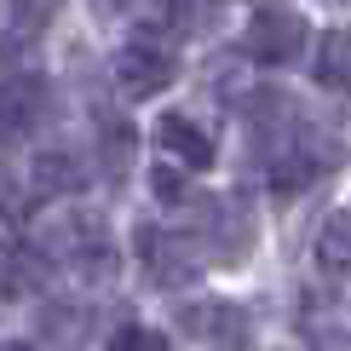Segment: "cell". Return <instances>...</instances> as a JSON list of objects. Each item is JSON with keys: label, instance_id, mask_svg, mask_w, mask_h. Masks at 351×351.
<instances>
[{"label": "cell", "instance_id": "obj_11", "mask_svg": "<svg viewBox=\"0 0 351 351\" xmlns=\"http://www.w3.org/2000/svg\"><path fill=\"white\" fill-rule=\"evenodd\" d=\"M0 271H6V276H0V288H6L12 300H18V294H35V288L47 282V259H40V254H12Z\"/></svg>", "mask_w": 351, "mask_h": 351}, {"label": "cell", "instance_id": "obj_18", "mask_svg": "<svg viewBox=\"0 0 351 351\" xmlns=\"http://www.w3.org/2000/svg\"><path fill=\"white\" fill-rule=\"evenodd\" d=\"M0 351H40V346H23V340H12V346H0Z\"/></svg>", "mask_w": 351, "mask_h": 351}, {"label": "cell", "instance_id": "obj_9", "mask_svg": "<svg viewBox=\"0 0 351 351\" xmlns=\"http://www.w3.org/2000/svg\"><path fill=\"white\" fill-rule=\"evenodd\" d=\"M317 265L328 276H346L351 271V219L346 213H328L323 230H317Z\"/></svg>", "mask_w": 351, "mask_h": 351}, {"label": "cell", "instance_id": "obj_13", "mask_svg": "<svg viewBox=\"0 0 351 351\" xmlns=\"http://www.w3.org/2000/svg\"><path fill=\"white\" fill-rule=\"evenodd\" d=\"M219 0H167V29H208Z\"/></svg>", "mask_w": 351, "mask_h": 351}, {"label": "cell", "instance_id": "obj_7", "mask_svg": "<svg viewBox=\"0 0 351 351\" xmlns=\"http://www.w3.org/2000/svg\"><path fill=\"white\" fill-rule=\"evenodd\" d=\"M202 242L196 237H156V276L162 282H190L202 276Z\"/></svg>", "mask_w": 351, "mask_h": 351}, {"label": "cell", "instance_id": "obj_17", "mask_svg": "<svg viewBox=\"0 0 351 351\" xmlns=\"http://www.w3.org/2000/svg\"><path fill=\"white\" fill-rule=\"evenodd\" d=\"M93 6H98V12H121L127 0H93Z\"/></svg>", "mask_w": 351, "mask_h": 351}, {"label": "cell", "instance_id": "obj_16", "mask_svg": "<svg viewBox=\"0 0 351 351\" xmlns=\"http://www.w3.org/2000/svg\"><path fill=\"white\" fill-rule=\"evenodd\" d=\"M150 179H156V196H162V202H179V196H184V179H179L173 167H156Z\"/></svg>", "mask_w": 351, "mask_h": 351}, {"label": "cell", "instance_id": "obj_1", "mask_svg": "<svg viewBox=\"0 0 351 351\" xmlns=\"http://www.w3.org/2000/svg\"><path fill=\"white\" fill-rule=\"evenodd\" d=\"M254 213H247V202L242 196H213V202H202V225H196V242H202V254H213V259H225V265H242L247 254H254Z\"/></svg>", "mask_w": 351, "mask_h": 351}, {"label": "cell", "instance_id": "obj_8", "mask_svg": "<svg viewBox=\"0 0 351 351\" xmlns=\"http://www.w3.org/2000/svg\"><path fill=\"white\" fill-rule=\"evenodd\" d=\"M40 334H47V346H58V351H75L86 334H93V311H81V305H47V311H40Z\"/></svg>", "mask_w": 351, "mask_h": 351}, {"label": "cell", "instance_id": "obj_14", "mask_svg": "<svg viewBox=\"0 0 351 351\" xmlns=\"http://www.w3.org/2000/svg\"><path fill=\"white\" fill-rule=\"evenodd\" d=\"M58 6H64V0H12V12H18V23H23V29L52 23V18H58Z\"/></svg>", "mask_w": 351, "mask_h": 351}, {"label": "cell", "instance_id": "obj_2", "mask_svg": "<svg viewBox=\"0 0 351 351\" xmlns=\"http://www.w3.org/2000/svg\"><path fill=\"white\" fill-rule=\"evenodd\" d=\"M305 40H311V29H305L300 12H259L254 23H247V58H259V64H271V69H282V64H294V58L305 52Z\"/></svg>", "mask_w": 351, "mask_h": 351}, {"label": "cell", "instance_id": "obj_15", "mask_svg": "<svg viewBox=\"0 0 351 351\" xmlns=\"http://www.w3.org/2000/svg\"><path fill=\"white\" fill-rule=\"evenodd\" d=\"M110 351H167V340H162V334H150V328H121Z\"/></svg>", "mask_w": 351, "mask_h": 351}, {"label": "cell", "instance_id": "obj_10", "mask_svg": "<svg viewBox=\"0 0 351 351\" xmlns=\"http://www.w3.org/2000/svg\"><path fill=\"white\" fill-rule=\"evenodd\" d=\"M317 81H323L328 93H346V81H351V40H346V29H328V35L317 40Z\"/></svg>", "mask_w": 351, "mask_h": 351}, {"label": "cell", "instance_id": "obj_6", "mask_svg": "<svg viewBox=\"0 0 351 351\" xmlns=\"http://www.w3.org/2000/svg\"><path fill=\"white\" fill-rule=\"evenodd\" d=\"M156 138H162V150H167L179 167H196V173H202V167H213V138H208V133H196L184 115H167V121L156 127Z\"/></svg>", "mask_w": 351, "mask_h": 351}, {"label": "cell", "instance_id": "obj_3", "mask_svg": "<svg viewBox=\"0 0 351 351\" xmlns=\"http://www.w3.org/2000/svg\"><path fill=\"white\" fill-rule=\"evenodd\" d=\"M173 75H179L173 52L150 47V40H133V47L115 52V86H121L127 98H156L162 86H173Z\"/></svg>", "mask_w": 351, "mask_h": 351}, {"label": "cell", "instance_id": "obj_12", "mask_svg": "<svg viewBox=\"0 0 351 351\" xmlns=\"http://www.w3.org/2000/svg\"><path fill=\"white\" fill-rule=\"evenodd\" d=\"M35 184L52 190V196L75 190V162H69V156H40V162H35Z\"/></svg>", "mask_w": 351, "mask_h": 351}, {"label": "cell", "instance_id": "obj_5", "mask_svg": "<svg viewBox=\"0 0 351 351\" xmlns=\"http://www.w3.org/2000/svg\"><path fill=\"white\" fill-rule=\"evenodd\" d=\"M190 334H202L208 346L219 351H247V311L242 305H196V311L184 317Z\"/></svg>", "mask_w": 351, "mask_h": 351}, {"label": "cell", "instance_id": "obj_4", "mask_svg": "<svg viewBox=\"0 0 351 351\" xmlns=\"http://www.w3.org/2000/svg\"><path fill=\"white\" fill-rule=\"evenodd\" d=\"M40 115H47V81L35 75H12L0 81V138H23L40 127Z\"/></svg>", "mask_w": 351, "mask_h": 351}]
</instances>
